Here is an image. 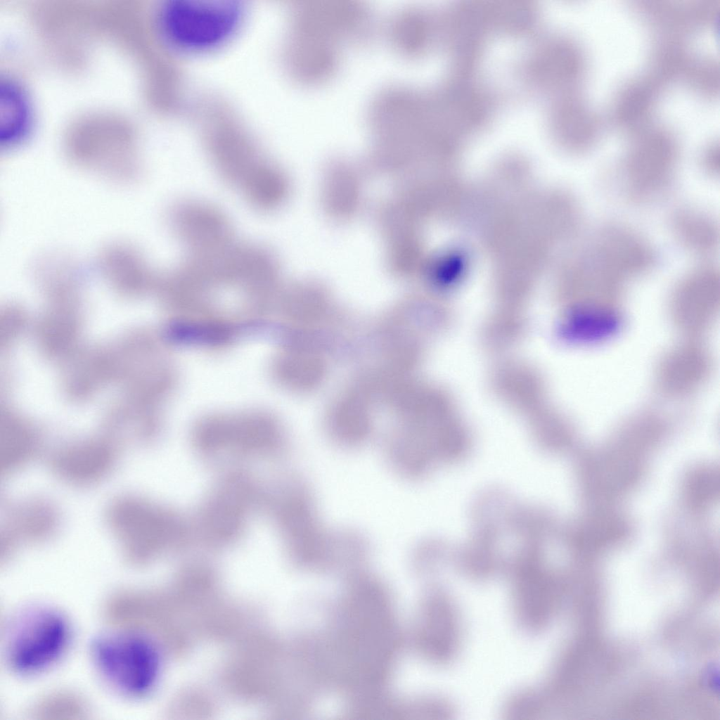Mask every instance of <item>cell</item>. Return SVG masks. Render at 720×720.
Instances as JSON below:
<instances>
[{"label":"cell","mask_w":720,"mask_h":720,"mask_svg":"<svg viewBox=\"0 0 720 720\" xmlns=\"http://www.w3.org/2000/svg\"><path fill=\"white\" fill-rule=\"evenodd\" d=\"M167 223L183 246L186 256L212 255L238 240L226 214L203 200L186 199L174 202L167 211Z\"/></svg>","instance_id":"obj_6"},{"label":"cell","mask_w":720,"mask_h":720,"mask_svg":"<svg viewBox=\"0 0 720 720\" xmlns=\"http://www.w3.org/2000/svg\"><path fill=\"white\" fill-rule=\"evenodd\" d=\"M123 450L120 444L90 439L49 450L46 463L51 474L63 484L77 489L94 488L117 470Z\"/></svg>","instance_id":"obj_8"},{"label":"cell","mask_w":720,"mask_h":720,"mask_svg":"<svg viewBox=\"0 0 720 720\" xmlns=\"http://www.w3.org/2000/svg\"><path fill=\"white\" fill-rule=\"evenodd\" d=\"M296 39L293 56L298 77L312 84L329 79L339 66L340 46L302 34H297Z\"/></svg>","instance_id":"obj_17"},{"label":"cell","mask_w":720,"mask_h":720,"mask_svg":"<svg viewBox=\"0 0 720 720\" xmlns=\"http://www.w3.org/2000/svg\"><path fill=\"white\" fill-rule=\"evenodd\" d=\"M672 228L681 243L690 250L707 253L717 245V228L701 212L690 209L679 210L673 217Z\"/></svg>","instance_id":"obj_19"},{"label":"cell","mask_w":720,"mask_h":720,"mask_svg":"<svg viewBox=\"0 0 720 720\" xmlns=\"http://www.w3.org/2000/svg\"><path fill=\"white\" fill-rule=\"evenodd\" d=\"M103 518L122 559L131 567L143 565L181 546L190 533L188 524L174 510L132 492L112 498Z\"/></svg>","instance_id":"obj_1"},{"label":"cell","mask_w":720,"mask_h":720,"mask_svg":"<svg viewBox=\"0 0 720 720\" xmlns=\"http://www.w3.org/2000/svg\"><path fill=\"white\" fill-rule=\"evenodd\" d=\"M88 712V704L83 697L64 690L44 695L30 709V714L40 719H78Z\"/></svg>","instance_id":"obj_21"},{"label":"cell","mask_w":720,"mask_h":720,"mask_svg":"<svg viewBox=\"0 0 720 720\" xmlns=\"http://www.w3.org/2000/svg\"><path fill=\"white\" fill-rule=\"evenodd\" d=\"M71 638L70 625L60 612L49 608L30 611L11 624L6 662L18 675L39 674L60 660Z\"/></svg>","instance_id":"obj_4"},{"label":"cell","mask_w":720,"mask_h":720,"mask_svg":"<svg viewBox=\"0 0 720 720\" xmlns=\"http://www.w3.org/2000/svg\"><path fill=\"white\" fill-rule=\"evenodd\" d=\"M429 16L419 9L406 8L394 13L387 21L385 34L393 49L404 56L425 51L430 37Z\"/></svg>","instance_id":"obj_18"},{"label":"cell","mask_w":720,"mask_h":720,"mask_svg":"<svg viewBox=\"0 0 720 720\" xmlns=\"http://www.w3.org/2000/svg\"><path fill=\"white\" fill-rule=\"evenodd\" d=\"M263 500L264 493L248 475L230 473L217 484L201 504L197 532L208 546H228L241 536L253 511Z\"/></svg>","instance_id":"obj_5"},{"label":"cell","mask_w":720,"mask_h":720,"mask_svg":"<svg viewBox=\"0 0 720 720\" xmlns=\"http://www.w3.org/2000/svg\"><path fill=\"white\" fill-rule=\"evenodd\" d=\"M163 27L174 41L185 47H205L223 41L234 30L238 12L233 6L200 5L179 1L167 6Z\"/></svg>","instance_id":"obj_11"},{"label":"cell","mask_w":720,"mask_h":720,"mask_svg":"<svg viewBox=\"0 0 720 720\" xmlns=\"http://www.w3.org/2000/svg\"><path fill=\"white\" fill-rule=\"evenodd\" d=\"M594 248L620 274H636L648 270L654 258L649 245L638 236L619 226L603 229Z\"/></svg>","instance_id":"obj_14"},{"label":"cell","mask_w":720,"mask_h":720,"mask_svg":"<svg viewBox=\"0 0 720 720\" xmlns=\"http://www.w3.org/2000/svg\"><path fill=\"white\" fill-rule=\"evenodd\" d=\"M264 496L287 552L312 571H328L334 529L323 523L313 491L296 475L281 480Z\"/></svg>","instance_id":"obj_2"},{"label":"cell","mask_w":720,"mask_h":720,"mask_svg":"<svg viewBox=\"0 0 720 720\" xmlns=\"http://www.w3.org/2000/svg\"><path fill=\"white\" fill-rule=\"evenodd\" d=\"M676 160L673 145L667 141L644 143L628 156L624 168L627 189L636 198L660 191L668 183Z\"/></svg>","instance_id":"obj_12"},{"label":"cell","mask_w":720,"mask_h":720,"mask_svg":"<svg viewBox=\"0 0 720 720\" xmlns=\"http://www.w3.org/2000/svg\"><path fill=\"white\" fill-rule=\"evenodd\" d=\"M97 269L108 279L145 285L155 278L153 269L142 252L125 242L111 243L99 252Z\"/></svg>","instance_id":"obj_16"},{"label":"cell","mask_w":720,"mask_h":720,"mask_svg":"<svg viewBox=\"0 0 720 720\" xmlns=\"http://www.w3.org/2000/svg\"><path fill=\"white\" fill-rule=\"evenodd\" d=\"M297 34L317 37L340 46L363 44L375 32L368 8L353 1L312 0L299 6Z\"/></svg>","instance_id":"obj_7"},{"label":"cell","mask_w":720,"mask_h":720,"mask_svg":"<svg viewBox=\"0 0 720 720\" xmlns=\"http://www.w3.org/2000/svg\"><path fill=\"white\" fill-rule=\"evenodd\" d=\"M0 524V561L8 562L23 548L49 543L60 532L62 515L49 499L28 496L7 503Z\"/></svg>","instance_id":"obj_10"},{"label":"cell","mask_w":720,"mask_h":720,"mask_svg":"<svg viewBox=\"0 0 720 720\" xmlns=\"http://www.w3.org/2000/svg\"><path fill=\"white\" fill-rule=\"evenodd\" d=\"M0 101L1 141L12 144L23 137L29 128L30 107L21 89L9 82L1 85Z\"/></svg>","instance_id":"obj_20"},{"label":"cell","mask_w":720,"mask_h":720,"mask_svg":"<svg viewBox=\"0 0 720 720\" xmlns=\"http://www.w3.org/2000/svg\"><path fill=\"white\" fill-rule=\"evenodd\" d=\"M193 442L196 451L209 458L271 457L285 446L279 428L263 421L208 424L198 430Z\"/></svg>","instance_id":"obj_9"},{"label":"cell","mask_w":720,"mask_h":720,"mask_svg":"<svg viewBox=\"0 0 720 720\" xmlns=\"http://www.w3.org/2000/svg\"><path fill=\"white\" fill-rule=\"evenodd\" d=\"M96 669L115 690L127 698H142L153 690L160 675L158 647L146 636L111 629L93 643Z\"/></svg>","instance_id":"obj_3"},{"label":"cell","mask_w":720,"mask_h":720,"mask_svg":"<svg viewBox=\"0 0 720 720\" xmlns=\"http://www.w3.org/2000/svg\"><path fill=\"white\" fill-rule=\"evenodd\" d=\"M384 454L390 468L400 477L411 480L425 475L436 455L425 439L399 426L387 436Z\"/></svg>","instance_id":"obj_15"},{"label":"cell","mask_w":720,"mask_h":720,"mask_svg":"<svg viewBox=\"0 0 720 720\" xmlns=\"http://www.w3.org/2000/svg\"><path fill=\"white\" fill-rule=\"evenodd\" d=\"M337 398L325 420L327 435L338 446L354 449L365 444L373 428L366 390H350Z\"/></svg>","instance_id":"obj_13"}]
</instances>
